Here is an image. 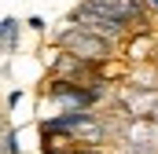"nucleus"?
I'll use <instances>...</instances> for the list:
<instances>
[{"label": "nucleus", "instance_id": "nucleus-5", "mask_svg": "<svg viewBox=\"0 0 158 154\" xmlns=\"http://www.w3.org/2000/svg\"><path fill=\"white\" fill-rule=\"evenodd\" d=\"M19 99H22V88H11L7 92V107H19Z\"/></svg>", "mask_w": 158, "mask_h": 154}, {"label": "nucleus", "instance_id": "nucleus-3", "mask_svg": "<svg viewBox=\"0 0 158 154\" xmlns=\"http://www.w3.org/2000/svg\"><path fill=\"white\" fill-rule=\"evenodd\" d=\"M0 143H4V154H22V147H19V132H15L11 125H4V136H0Z\"/></svg>", "mask_w": 158, "mask_h": 154}, {"label": "nucleus", "instance_id": "nucleus-4", "mask_svg": "<svg viewBox=\"0 0 158 154\" xmlns=\"http://www.w3.org/2000/svg\"><path fill=\"white\" fill-rule=\"evenodd\" d=\"M22 26H30L33 33H44V30H48V22H44V15H30V18H26Z\"/></svg>", "mask_w": 158, "mask_h": 154}, {"label": "nucleus", "instance_id": "nucleus-1", "mask_svg": "<svg viewBox=\"0 0 158 154\" xmlns=\"http://www.w3.org/2000/svg\"><path fill=\"white\" fill-rule=\"evenodd\" d=\"M55 44L66 48V55H77V59H110V55H114V40L96 37V33H88V30H81V26L63 30V33L55 37Z\"/></svg>", "mask_w": 158, "mask_h": 154}, {"label": "nucleus", "instance_id": "nucleus-2", "mask_svg": "<svg viewBox=\"0 0 158 154\" xmlns=\"http://www.w3.org/2000/svg\"><path fill=\"white\" fill-rule=\"evenodd\" d=\"M44 95H48V99L66 103L70 110H88V107H96L107 92H103V88H88L85 81H66V77H55V81H48Z\"/></svg>", "mask_w": 158, "mask_h": 154}, {"label": "nucleus", "instance_id": "nucleus-6", "mask_svg": "<svg viewBox=\"0 0 158 154\" xmlns=\"http://www.w3.org/2000/svg\"><path fill=\"white\" fill-rule=\"evenodd\" d=\"M63 154H103V151H96V147H74V151H63Z\"/></svg>", "mask_w": 158, "mask_h": 154}]
</instances>
